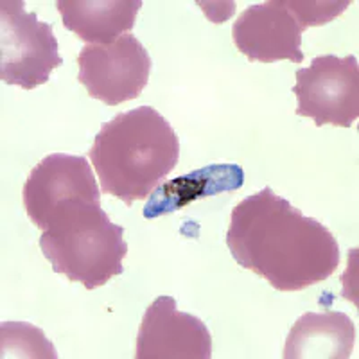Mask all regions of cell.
Wrapping results in <instances>:
<instances>
[{"label":"cell","mask_w":359,"mask_h":359,"mask_svg":"<svg viewBox=\"0 0 359 359\" xmlns=\"http://www.w3.org/2000/svg\"><path fill=\"white\" fill-rule=\"evenodd\" d=\"M243 184L245 172L237 163H214L196 169L189 175L160 184L144 207V217L153 219L172 214L201 198L216 196L219 192L239 191Z\"/></svg>","instance_id":"7c38bea8"},{"label":"cell","mask_w":359,"mask_h":359,"mask_svg":"<svg viewBox=\"0 0 359 359\" xmlns=\"http://www.w3.org/2000/svg\"><path fill=\"white\" fill-rule=\"evenodd\" d=\"M69 198L101 201L92 165L85 156L53 153L29 172L22 189V200L29 219L41 230L57 203Z\"/></svg>","instance_id":"9c48e42d"},{"label":"cell","mask_w":359,"mask_h":359,"mask_svg":"<svg viewBox=\"0 0 359 359\" xmlns=\"http://www.w3.org/2000/svg\"><path fill=\"white\" fill-rule=\"evenodd\" d=\"M212 336L194 314L182 313L172 297L147 307L137 334L135 359H210Z\"/></svg>","instance_id":"52a82bcc"},{"label":"cell","mask_w":359,"mask_h":359,"mask_svg":"<svg viewBox=\"0 0 359 359\" xmlns=\"http://www.w3.org/2000/svg\"><path fill=\"white\" fill-rule=\"evenodd\" d=\"M355 345L351 316L338 311L306 313L294 322L284 347V359H347Z\"/></svg>","instance_id":"30bf717a"},{"label":"cell","mask_w":359,"mask_h":359,"mask_svg":"<svg viewBox=\"0 0 359 359\" xmlns=\"http://www.w3.org/2000/svg\"><path fill=\"white\" fill-rule=\"evenodd\" d=\"M226 246L241 268L284 293L327 280L339 266L331 230L269 187L233 207Z\"/></svg>","instance_id":"6da1fadb"},{"label":"cell","mask_w":359,"mask_h":359,"mask_svg":"<svg viewBox=\"0 0 359 359\" xmlns=\"http://www.w3.org/2000/svg\"><path fill=\"white\" fill-rule=\"evenodd\" d=\"M0 355L2 358L56 359L57 352L38 327L25 322H2L0 323Z\"/></svg>","instance_id":"4fadbf2b"},{"label":"cell","mask_w":359,"mask_h":359,"mask_svg":"<svg viewBox=\"0 0 359 359\" xmlns=\"http://www.w3.org/2000/svg\"><path fill=\"white\" fill-rule=\"evenodd\" d=\"M40 248L56 273L86 290L104 286L124 271V229L111 223L101 201L69 198L57 203L41 226Z\"/></svg>","instance_id":"3957f363"},{"label":"cell","mask_w":359,"mask_h":359,"mask_svg":"<svg viewBox=\"0 0 359 359\" xmlns=\"http://www.w3.org/2000/svg\"><path fill=\"white\" fill-rule=\"evenodd\" d=\"M56 8L79 40L110 45L133 29L142 0H57Z\"/></svg>","instance_id":"8fae6325"},{"label":"cell","mask_w":359,"mask_h":359,"mask_svg":"<svg viewBox=\"0 0 359 359\" xmlns=\"http://www.w3.org/2000/svg\"><path fill=\"white\" fill-rule=\"evenodd\" d=\"M53 25L25 11L24 0L0 2V79L33 90L63 65Z\"/></svg>","instance_id":"277c9868"},{"label":"cell","mask_w":359,"mask_h":359,"mask_svg":"<svg viewBox=\"0 0 359 359\" xmlns=\"http://www.w3.org/2000/svg\"><path fill=\"white\" fill-rule=\"evenodd\" d=\"M78 79L92 99L108 107L137 99L151 74V57L133 34H124L115 43H86L78 56Z\"/></svg>","instance_id":"8992f818"},{"label":"cell","mask_w":359,"mask_h":359,"mask_svg":"<svg viewBox=\"0 0 359 359\" xmlns=\"http://www.w3.org/2000/svg\"><path fill=\"white\" fill-rule=\"evenodd\" d=\"M304 29L284 6V0H268L248 6L237 17L232 27V38L237 50L250 62L275 63L290 60L304 62Z\"/></svg>","instance_id":"ba28073f"},{"label":"cell","mask_w":359,"mask_h":359,"mask_svg":"<svg viewBox=\"0 0 359 359\" xmlns=\"http://www.w3.org/2000/svg\"><path fill=\"white\" fill-rule=\"evenodd\" d=\"M88 156L101 191L131 207L151 196L171 175L180 158V142L158 110L140 107L102 124Z\"/></svg>","instance_id":"7a4b0ae2"},{"label":"cell","mask_w":359,"mask_h":359,"mask_svg":"<svg viewBox=\"0 0 359 359\" xmlns=\"http://www.w3.org/2000/svg\"><path fill=\"white\" fill-rule=\"evenodd\" d=\"M284 6L293 13V17L306 31L307 27L325 25L339 17L351 6V0H320V2H302V0H284Z\"/></svg>","instance_id":"5bb4252c"},{"label":"cell","mask_w":359,"mask_h":359,"mask_svg":"<svg viewBox=\"0 0 359 359\" xmlns=\"http://www.w3.org/2000/svg\"><path fill=\"white\" fill-rule=\"evenodd\" d=\"M298 117H309L318 128L325 124L351 128L359 117L358 57L334 54L314 57L307 69L297 70Z\"/></svg>","instance_id":"5b68a950"}]
</instances>
